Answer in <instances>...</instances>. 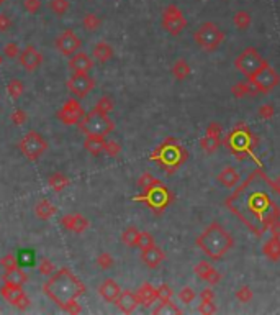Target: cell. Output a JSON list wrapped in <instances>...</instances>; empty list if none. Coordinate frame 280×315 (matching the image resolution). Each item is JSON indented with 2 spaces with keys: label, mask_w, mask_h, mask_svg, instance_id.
<instances>
[{
  "label": "cell",
  "mask_w": 280,
  "mask_h": 315,
  "mask_svg": "<svg viewBox=\"0 0 280 315\" xmlns=\"http://www.w3.org/2000/svg\"><path fill=\"white\" fill-rule=\"evenodd\" d=\"M269 230H270L274 236H280V220H275L274 224L269 227Z\"/></svg>",
  "instance_id": "obj_61"
},
{
  "label": "cell",
  "mask_w": 280,
  "mask_h": 315,
  "mask_svg": "<svg viewBox=\"0 0 280 315\" xmlns=\"http://www.w3.org/2000/svg\"><path fill=\"white\" fill-rule=\"evenodd\" d=\"M4 55L7 56V58H10V59H13V58H18L20 56V48H18V44L17 43H7L5 46H4Z\"/></svg>",
  "instance_id": "obj_52"
},
{
  "label": "cell",
  "mask_w": 280,
  "mask_h": 315,
  "mask_svg": "<svg viewBox=\"0 0 280 315\" xmlns=\"http://www.w3.org/2000/svg\"><path fill=\"white\" fill-rule=\"evenodd\" d=\"M156 184H159V181L154 178L153 174H149V173H145L141 176V178L138 179V186L143 189V190H148V189H151V187H154Z\"/></svg>",
  "instance_id": "obj_44"
},
{
  "label": "cell",
  "mask_w": 280,
  "mask_h": 315,
  "mask_svg": "<svg viewBox=\"0 0 280 315\" xmlns=\"http://www.w3.org/2000/svg\"><path fill=\"white\" fill-rule=\"evenodd\" d=\"M259 115H261L264 120H269L270 117H274V107H272L270 104L262 105L261 110H259Z\"/></svg>",
  "instance_id": "obj_58"
},
{
  "label": "cell",
  "mask_w": 280,
  "mask_h": 315,
  "mask_svg": "<svg viewBox=\"0 0 280 315\" xmlns=\"http://www.w3.org/2000/svg\"><path fill=\"white\" fill-rule=\"evenodd\" d=\"M61 224L64 225V228L71 230V232H74V233H84L89 228V220L79 212H72V213L64 215V217L61 219Z\"/></svg>",
  "instance_id": "obj_18"
},
{
  "label": "cell",
  "mask_w": 280,
  "mask_h": 315,
  "mask_svg": "<svg viewBox=\"0 0 280 315\" xmlns=\"http://www.w3.org/2000/svg\"><path fill=\"white\" fill-rule=\"evenodd\" d=\"M0 266H2L5 271L17 270V268L20 266L18 264V258L15 256V255H12V253H9V255H5L4 258H0Z\"/></svg>",
  "instance_id": "obj_43"
},
{
  "label": "cell",
  "mask_w": 280,
  "mask_h": 315,
  "mask_svg": "<svg viewBox=\"0 0 280 315\" xmlns=\"http://www.w3.org/2000/svg\"><path fill=\"white\" fill-rule=\"evenodd\" d=\"M12 28V20L7 13H0V33L9 32Z\"/></svg>",
  "instance_id": "obj_56"
},
{
  "label": "cell",
  "mask_w": 280,
  "mask_h": 315,
  "mask_svg": "<svg viewBox=\"0 0 280 315\" xmlns=\"http://www.w3.org/2000/svg\"><path fill=\"white\" fill-rule=\"evenodd\" d=\"M97 112H100V113H105V115H108L111 110H113V102H111V99L110 97H102L100 101H98L95 104V109Z\"/></svg>",
  "instance_id": "obj_45"
},
{
  "label": "cell",
  "mask_w": 280,
  "mask_h": 315,
  "mask_svg": "<svg viewBox=\"0 0 280 315\" xmlns=\"http://www.w3.org/2000/svg\"><path fill=\"white\" fill-rule=\"evenodd\" d=\"M84 107L80 105V102L77 99H69V101H66L63 109L58 112V118L63 122L64 125H79L80 120L84 118Z\"/></svg>",
  "instance_id": "obj_12"
},
{
  "label": "cell",
  "mask_w": 280,
  "mask_h": 315,
  "mask_svg": "<svg viewBox=\"0 0 280 315\" xmlns=\"http://www.w3.org/2000/svg\"><path fill=\"white\" fill-rule=\"evenodd\" d=\"M141 259H143V263L149 268V270H156V268L165 259V253L154 245V247H151L148 250H143Z\"/></svg>",
  "instance_id": "obj_20"
},
{
  "label": "cell",
  "mask_w": 280,
  "mask_h": 315,
  "mask_svg": "<svg viewBox=\"0 0 280 315\" xmlns=\"http://www.w3.org/2000/svg\"><path fill=\"white\" fill-rule=\"evenodd\" d=\"M79 128L82 133L86 135H98V136H107L115 130V124L108 118V115L100 113L97 110H92L84 115V118L80 120Z\"/></svg>",
  "instance_id": "obj_8"
},
{
  "label": "cell",
  "mask_w": 280,
  "mask_h": 315,
  "mask_svg": "<svg viewBox=\"0 0 280 315\" xmlns=\"http://www.w3.org/2000/svg\"><path fill=\"white\" fill-rule=\"evenodd\" d=\"M120 293H122V287H120L113 279H105L100 284V287H98V294H100V297L105 299L107 302H115Z\"/></svg>",
  "instance_id": "obj_22"
},
{
  "label": "cell",
  "mask_w": 280,
  "mask_h": 315,
  "mask_svg": "<svg viewBox=\"0 0 280 315\" xmlns=\"http://www.w3.org/2000/svg\"><path fill=\"white\" fill-rule=\"evenodd\" d=\"M216 179L219 184H223L225 187H234L239 182V173L236 167L226 166L221 169V173L216 176Z\"/></svg>",
  "instance_id": "obj_24"
},
{
  "label": "cell",
  "mask_w": 280,
  "mask_h": 315,
  "mask_svg": "<svg viewBox=\"0 0 280 315\" xmlns=\"http://www.w3.org/2000/svg\"><path fill=\"white\" fill-rule=\"evenodd\" d=\"M199 312L200 313H215L216 312V305H215V302H203L202 301V304L199 307Z\"/></svg>",
  "instance_id": "obj_59"
},
{
  "label": "cell",
  "mask_w": 280,
  "mask_h": 315,
  "mask_svg": "<svg viewBox=\"0 0 280 315\" xmlns=\"http://www.w3.org/2000/svg\"><path fill=\"white\" fill-rule=\"evenodd\" d=\"M136 247H138L141 251H143V250H148V248H151V247H154V236L151 235L149 232H139L138 243H136Z\"/></svg>",
  "instance_id": "obj_41"
},
{
  "label": "cell",
  "mask_w": 280,
  "mask_h": 315,
  "mask_svg": "<svg viewBox=\"0 0 280 315\" xmlns=\"http://www.w3.org/2000/svg\"><path fill=\"white\" fill-rule=\"evenodd\" d=\"M105 136H98V135H87L86 141H84V148L90 153V155H100V153L105 150Z\"/></svg>",
  "instance_id": "obj_25"
},
{
  "label": "cell",
  "mask_w": 280,
  "mask_h": 315,
  "mask_svg": "<svg viewBox=\"0 0 280 315\" xmlns=\"http://www.w3.org/2000/svg\"><path fill=\"white\" fill-rule=\"evenodd\" d=\"M43 290L52 302L67 313L82 312L77 299L86 293V286L69 270H59L56 274H52V278L43 286Z\"/></svg>",
  "instance_id": "obj_2"
},
{
  "label": "cell",
  "mask_w": 280,
  "mask_h": 315,
  "mask_svg": "<svg viewBox=\"0 0 280 315\" xmlns=\"http://www.w3.org/2000/svg\"><path fill=\"white\" fill-rule=\"evenodd\" d=\"M35 213L40 220H49L56 213V207L52 205L48 199H41L35 207Z\"/></svg>",
  "instance_id": "obj_29"
},
{
  "label": "cell",
  "mask_w": 280,
  "mask_h": 315,
  "mask_svg": "<svg viewBox=\"0 0 280 315\" xmlns=\"http://www.w3.org/2000/svg\"><path fill=\"white\" fill-rule=\"evenodd\" d=\"M197 247L210 259L218 261L234 247V238L218 222H213V224L207 227L205 232L197 238Z\"/></svg>",
  "instance_id": "obj_3"
},
{
  "label": "cell",
  "mask_w": 280,
  "mask_h": 315,
  "mask_svg": "<svg viewBox=\"0 0 280 315\" xmlns=\"http://www.w3.org/2000/svg\"><path fill=\"white\" fill-rule=\"evenodd\" d=\"M2 279L5 284H12V286H23L25 282H28V274L18 266L17 270L13 271H5L2 276Z\"/></svg>",
  "instance_id": "obj_26"
},
{
  "label": "cell",
  "mask_w": 280,
  "mask_h": 315,
  "mask_svg": "<svg viewBox=\"0 0 280 315\" xmlns=\"http://www.w3.org/2000/svg\"><path fill=\"white\" fill-rule=\"evenodd\" d=\"M264 255L270 261H280V236H272L264 243Z\"/></svg>",
  "instance_id": "obj_27"
},
{
  "label": "cell",
  "mask_w": 280,
  "mask_h": 315,
  "mask_svg": "<svg viewBox=\"0 0 280 315\" xmlns=\"http://www.w3.org/2000/svg\"><path fill=\"white\" fill-rule=\"evenodd\" d=\"M2 61H4V59H2V55H0V66H2Z\"/></svg>",
  "instance_id": "obj_63"
},
{
  "label": "cell",
  "mask_w": 280,
  "mask_h": 315,
  "mask_svg": "<svg viewBox=\"0 0 280 315\" xmlns=\"http://www.w3.org/2000/svg\"><path fill=\"white\" fill-rule=\"evenodd\" d=\"M94 87H95V82L89 76V72H74L69 78V81H67V89L72 92L74 97H79V99L87 97Z\"/></svg>",
  "instance_id": "obj_14"
},
{
  "label": "cell",
  "mask_w": 280,
  "mask_h": 315,
  "mask_svg": "<svg viewBox=\"0 0 280 315\" xmlns=\"http://www.w3.org/2000/svg\"><path fill=\"white\" fill-rule=\"evenodd\" d=\"M69 67L74 72H89L94 67V61L89 58L87 53H74L69 59Z\"/></svg>",
  "instance_id": "obj_21"
},
{
  "label": "cell",
  "mask_w": 280,
  "mask_h": 315,
  "mask_svg": "<svg viewBox=\"0 0 280 315\" xmlns=\"http://www.w3.org/2000/svg\"><path fill=\"white\" fill-rule=\"evenodd\" d=\"M211 266L210 263H207V261H200V263H197L195 268H193V273L199 276L200 279H205V276L211 271Z\"/></svg>",
  "instance_id": "obj_47"
},
{
  "label": "cell",
  "mask_w": 280,
  "mask_h": 315,
  "mask_svg": "<svg viewBox=\"0 0 280 315\" xmlns=\"http://www.w3.org/2000/svg\"><path fill=\"white\" fill-rule=\"evenodd\" d=\"M82 27H84V30H87V32H97V30L102 27V18L92 12L86 13L84 18H82Z\"/></svg>",
  "instance_id": "obj_33"
},
{
  "label": "cell",
  "mask_w": 280,
  "mask_h": 315,
  "mask_svg": "<svg viewBox=\"0 0 280 315\" xmlns=\"http://www.w3.org/2000/svg\"><path fill=\"white\" fill-rule=\"evenodd\" d=\"M225 144L231 155H234L238 159H246L247 156L253 155L254 147V138L251 130L243 124H238L226 136Z\"/></svg>",
  "instance_id": "obj_5"
},
{
  "label": "cell",
  "mask_w": 280,
  "mask_h": 315,
  "mask_svg": "<svg viewBox=\"0 0 280 315\" xmlns=\"http://www.w3.org/2000/svg\"><path fill=\"white\" fill-rule=\"evenodd\" d=\"M136 296H138L139 305H145V307L153 305L156 302V299H157L156 287L153 286V284H149V282L141 284L139 289H138V293H136Z\"/></svg>",
  "instance_id": "obj_23"
},
{
  "label": "cell",
  "mask_w": 280,
  "mask_h": 315,
  "mask_svg": "<svg viewBox=\"0 0 280 315\" xmlns=\"http://www.w3.org/2000/svg\"><path fill=\"white\" fill-rule=\"evenodd\" d=\"M253 297H254L253 290H251V287H247V286H243V287H239L236 290V299H238L239 302H243V304L251 302Z\"/></svg>",
  "instance_id": "obj_46"
},
{
  "label": "cell",
  "mask_w": 280,
  "mask_h": 315,
  "mask_svg": "<svg viewBox=\"0 0 280 315\" xmlns=\"http://www.w3.org/2000/svg\"><path fill=\"white\" fill-rule=\"evenodd\" d=\"M154 315H167V313H182V310L179 309L176 304H172V301H165V302H161L156 309L153 310Z\"/></svg>",
  "instance_id": "obj_39"
},
{
  "label": "cell",
  "mask_w": 280,
  "mask_h": 315,
  "mask_svg": "<svg viewBox=\"0 0 280 315\" xmlns=\"http://www.w3.org/2000/svg\"><path fill=\"white\" fill-rule=\"evenodd\" d=\"M105 153H107L108 156H118L120 155V151H122V147H120V143L118 141H115V140H110V141H107L105 143V150H103Z\"/></svg>",
  "instance_id": "obj_51"
},
{
  "label": "cell",
  "mask_w": 280,
  "mask_h": 315,
  "mask_svg": "<svg viewBox=\"0 0 280 315\" xmlns=\"http://www.w3.org/2000/svg\"><path fill=\"white\" fill-rule=\"evenodd\" d=\"M115 304L123 313H133L136 309H138L139 301H138L136 293H131V290H122L120 296L117 297Z\"/></svg>",
  "instance_id": "obj_19"
},
{
  "label": "cell",
  "mask_w": 280,
  "mask_h": 315,
  "mask_svg": "<svg viewBox=\"0 0 280 315\" xmlns=\"http://www.w3.org/2000/svg\"><path fill=\"white\" fill-rule=\"evenodd\" d=\"M195 297H197L195 290H193L192 287H188V286H187V287H182V289H180V293H179V299H180V301H182L184 304L193 302Z\"/></svg>",
  "instance_id": "obj_48"
},
{
  "label": "cell",
  "mask_w": 280,
  "mask_h": 315,
  "mask_svg": "<svg viewBox=\"0 0 280 315\" xmlns=\"http://www.w3.org/2000/svg\"><path fill=\"white\" fill-rule=\"evenodd\" d=\"M275 182H277V186L280 187V176H278V178H277V181H275Z\"/></svg>",
  "instance_id": "obj_62"
},
{
  "label": "cell",
  "mask_w": 280,
  "mask_h": 315,
  "mask_svg": "<svg viewBox=\"0 0 280 315\" xmlns=\"http://www.w3.org/2000/svg\"><path fill=\"white\" fill-rule=\"evenodd\" d=\"M23 9L30 15H35L41 9V0H23Z\"/></svg>",
  "instance_id": "obj_53"
},
{
  "label": "cell",
  "mask_w": 280,
  "mask_h": 315,
  "mask_svg": "<svg viewBox=\"0 0 280 315\" xmlns=\"http://www.w3.org/2000/svg\"><path fill=\"white\" fill-rule=\"evenodd\" d=\"M269 63L262 58V55L256 48H246L234 59V67L238 69L247 81H253L264 67H267Z\"/></svg>",
  "instance_id": "obj_6"
},
{
  "label": "cell",
  "mask_w": 280,
  "mask_h": 315,
  "mask_svg": "<svg viewBox=\"0 0 280 315\" xmlns=\"http://www.w3.org/2000/svg\"><path fill=\"white\" fill-rule=\"evenodd\" d=\"M221 133H223L221 125L216 124V122H211V124L208 125V128H207V133H205V135H211V136L219 138V136H221Z\"/></svg>",
  "instance_id": "obj_57"
},
{
  "label": "cell",
  "mask_w": 280,
  "mask_h": 315,
  "mask_svg": "<svg viewBox=\"0 0 280 315\" xmlns=\"http://www.w3.org/2000/svg\"><path fill=\"white\" fill-rule=\"evenodd\" d=\"M48 184H49L51 190H54V192H63L67 186H69V179H67L63 173H54V174H52L51 178H49Z\"/></svg>",
  "instance_id": "obj_32"
},
{
  "label": "cell",
  "mask_w": 280,
  "mask_h": 315,
  "mask_svg": "<svg viewBox=\"0 0 280 315\" xmlns=\"http://www.w3.org/2000/svg\"><path fill=\"white\" fill-rule=\"evenodd\" d=\"M23 90H25V86L20 79H10V82L7 84V94H9V97L13 99V101L20 99L21 94H23Z\"/></svg>",
  "instance_id": "obj_34"
},
{
  "label": "cell",
  "mask_w": 280,
  "mask_h": 315,
  "mask_svg": "<svg viewBox=\"0 0 280 315\" xmlns=\"http://www.w3.org/2000/svg\"><path fill=\"white\" fill-rule=\"evenodd\" d=\"M25 263H28V264L33 263V251H30V250H21V251H20L18 264L23 266Z\"/></svg>",
  "instance_id": "obj_55"
},
{
  "label": "cell",
  "mask_w": 280,
  "mask_h": 315,
  "mask_svg": "<svg viewBox=\"0 0 280 315\" xmlns=\"http://www.w3.org/2000/svg\"><path fill=\"white\" fill-rule=\"evenodd\" d=\"M18 147H20L21 155L26 156V159L36 161L44 151L48 150V143H46V140H44V138L40 133L35 132V130H32V132H28L23 138H21V141H20Z\"/></svg>",
  "instance_id": "obj_9"
},
{
  "label": "cell",
  "mask_w": 280,
  "mask_h": 315,
  "mask_svg": "<svg viewBox=\"0 0 280 315\" xmlns=\"http://www.w3.org/2000/svg\"><path fill=\"white\" fill-rule=\"evenodd\" d=\"M219 143H221V141H219V138L211 136V135H205L200 140V148L205 153H208V155H211V153H215L218 150Z\"/></svg>",
  "instance_id": "obj_35"
},
{
  "label": "cell",
  "mask_w": 280,
  "mask_h": 315,
  "mask_svg": "<svg viewBox=\"0 0 280 315\" xmlns=\"http://www.w3.org/2000/svg\"><path fill=\"white\" fill-rule=\"evenodd\" d=\"M233 23H234V27H236L238 30H241V32H244V30H247L249 27H251L253 17H251V13H249V12H246V10H239V12L234 13Z\"/></svg>",
  "instance_id": "obj_31"
},
{
  "label": "cell",
  "mask_w": 280,
  "mask_h": 315,
  "mask_svg": "<svg viewBox=\"0 0 280 315\" xmlns=\"http://www.w3.org/2000/svg\"><path fill=\"white\" fill-rule=\"evenodd\" d=\"M97 264L100 270H110V268H113V264H115V259H113V256L110 255L108 251H103L100 253V255L97 256Z\"/></svg>",
  "instance_id": "obj_42"
},
{
  "label": "cell",
  "mask_w": 280,
  "mask_h": 315,
  "mask_svg": "<svg viewBox=\"0 0 280 315\" xmlns=\"http://www.w3.org/2000/svg\"><path fill=\"white\" fill-rule=\"evenodd\" d=\"M7 2V0H0V5H2V4H5Z\"/></svg>",
  "instance_id": "obj_64"
},
{
  "label": "cell",
  "mask_w": 280,
  "mask_h": 315,
  "mask_svg": "<svg viewBox=\"0 0 280 315\" xmlns=\"http://www.w3.org/2000/svg\"><path fill=\"white\" fill-rule=\"evenodd\" d=\"M92 55L97 61H100V63H108V61L113 58V48L107 41H100L94 46Z\"/></svg>",
  "instance_id": "obj_28"
},
{
  "label": "cell",
  "mask_w": 280,
  "mask_h": 315,
  "mask_svg": "<svg viewBox=\"0 0 280 315\" xmlns=\"http://www.w3.org/2000/svg\"><path fill=\"white\" fill-rule=\"evenodd\" d=\"M138 199H141L143 202H146L153 210H156V212H162V210L165 209V207H167V205L171 204V201H172V194L162 186L161 182H159V184H156L154 187H151V189L145 190V194H143L141 197H138Z\"/></svg>",
  "instance_id": "obj_11"
},
{
  "label": "cell",
  "mask_w": 280,
  "mask_h": 315,
  "mask_svg": "<svg viewBox=\"0 0 280 315\" xmlns=\"http://www.w3.org/2000/svg\"><path fill=\"white\" fill-rule=\"evenodd\" d=\"M256 87V90L259 92V94H267L272 89H275L278 84H280V76L278 72L275 71L274 67H264L262 71L256 76L253 81H249Z\"/></svg>",
  "instance_id": "obj_13"
},
{
  "label": "cell",
  "mask_w": 280,
  "mask_h": 315,
  "mask_svg": "<svg viewBox=\"0 0 280 315\" xmlns=\"http://www.w3.org/2000/svg\"><path fill=\"white\" fill-rule=\"evenodd\" d=\"M20 64L21 67H25L26 71H35V69H38L41 66L43 63V56H41V53L38 51L35 46H26V48L23 51H20Z\"/></svg>",
  "instance_id": "obj_17"
},
{
  "label": "cell",
  "mask_w": 280,
  "mask_h": 315,
  "mask_svg": "<svg viewBox=\"0 0 280 315\" xmlns=\"http://www.w3.org/2000/svg\"><path fill=\"white\" fill-rule=\"evenodd\" d=\"M193 40L203 51L213 53L223 44L225 33L221 32V28H219L216 23L205 21L197 28V32L193 33Z\"/></svg>",
  "instance_id": "obj_7"
},
{
  "label": "cell",
  "mask_w": 280,
  "mask_h": 315,
  "mask_svg": "<svg viewBox=\"0 0 280 315\" xmlns=\"http://www.w3.org/2000/svg\"><path fill=\"white\" fill-rule=\"evenodd\" d=\"M71 9L69 0H49V10L56 13L58 17H63Z\"/></svg>",
  "instance_id": "obj_38"
},
{
  "label": "cell",
  "mask_w": 280,
  "mask_h": 315,
  "mask_svg": "<svg viewBox=\"0 0 280 315\" xmlns=\"http://www.w3.org/2000/svg\"><path fill=\"white\" fill-rule=\"evenodd\" d=\"M226 207L257 236H262L280 220V187L262 169L249 178L226 199Z\"/></svg>",
  "instance_id": "obj_1"
},
{
  "label": "cell",
  "mask_w": 280,
  "mask_h": 315,
  "mask_svg": "<svg viewBox=\"0 0 280 315\" xmlns=\"http://www.w3.org/2000/svg\"><path fill=\"white\" fill-rule=\"evenodd\" d=\"M256 87L253 86L249 81H244V82H239L236 86L233 87V94L234 97H244V95H253L256 94Z\"/></svg>",
  "instance_id": "obj_37"
},
{
  "label": "cell",
  "mask_w": 280,
  "mask_h": 315,
  "mask_svg": "<svg viewBox=\"0 0 280 315\" xmlns=\"http://www.w3.org/2000/svg\"><path fill=\"white\" fill-rule=\"evenodd\" d=\"M80 44H82L80 38L75 35L72 30H66V32H63L56 40V48L64 56H72L74 53H77Z\"/></svg>",
  "instance_id": "obj_16"
},
{
  "label": "cell",
  "mask_w": 280,
  "mask_h": 315,
  "mask_svg": "<svg viewBox=\"0 0 280 315\" xmlns=\"http://www.w3.org/2000/svg\"><path fill=\"white\" fill-rule=\"evenodd\" d=\"M205 282H208L210 286H215V284H218L219 281H221V274H219L215 268H211V271L205 276V279H203Z\"/></svg>",
  "instance_id": "obj_54"
},
{
  "label": "cell",
  "mask_w": 280,
  "mask_h": 315,
  "mask_svg": "<svg viewBox=\"0 0 280 315\" xmlns=\"http://www.w3.org/2000/svg\"><path fill=\"white\" fill-rule=\"evenodd\" d=\"M10 118H12V122H13V125L20 127V125H23L25 122L28 120V115H26V112H25V110H21V109H15V110H13V113L10 115Z\"/></svg>",
  "instance_id": "obj_50"
},
{
  "label": "cell",
  "mask_w": 280,
  "mask_h": 315,
  "mask_svg": "<svg viewBox=\"0 0 280 315\" xmlns=\"http://www.w3.org/2000/svg\"><path fill=\"white\" fill-rule=\"evenodd\" d=\"M187 27V20L177 5H167L162 12V28L172 36H179Z\"/></svg>",
  "instance_id": "obj_10"
},
{
  "label": "cell",
  "mask_w": 280,
  "mask_h": 315,
  "mask_svg": "<svg viewBox=\"0 0 280 315\" xmlns=\"http://www.w3.org/2000/svg\"><path fill=\"white\" fill-rule=\"evenodd\" d=\"M138 236H139V230L136 227H128L123 235H122V241L126 245V247L134 248L136 243H138Z\"/></svg>",
  "instance_id": "obj_36"
},
{
  "label": "cell",
  "mask_w": 280,
  "mask_h": 315,
  "mask_svg": "<svg viewBox=\"0 0 280 315\" xmlns=\"http://www.w3.org/2000/svg\"><path fill=\"white\" fill-rule=\"evenodd\" d=\"M200 299L203 302H215V293L211 290L210 287L208 289H203L202 294H200Z\"/></svg>",
  "instance_id": "obj_60"
},
{
  "label": "cell",
  "mask_w": 280,
  "mask_h": 315,
  "mask_svg": "<svg viewBox=\"0 0 280 315\" xmlns=\"http://www.w3.org/2000/svg\"><path fill=\"white\" fill-rule=\"evenodd\" d=\"M151 159L156 161L162 169H165L167 174H172L185 163L187 151L177 140L169 138V140H165L161 147L151 155Z\"/></svg>",
  "instance_id": "obj_4"
},
{
  "label": "cell",
  "mask_w": 280,
  "mask_h": 315,
  "mask_svg": "<svg viewBox=\"0 0 280 315\" xmlns=\"http://www.w3.org/2000/svg\"><path fill=\"white\" fill-rule=\"evenodd\" d=\"M190 72H192V67L185 59H179L172 66V76L177 81H185L188 76H190Z\"/></svg>",
  "instance_id": "obj_30"
},
{
  "label": "cell",
  "mask_w": 280,
  "mask_h": 315,
  "mask_svg": "<svg viewBox=\"0 0 280 315\" xmlns=\"http://www.w3.org/2000/svg\"><path fill=\"white\" fill-rule=\"evenodd\" d=\"M156 296L159 302H165V301H172L174 290L169 284H161V286L156 287Z\"/></svg>",
  "instance_id": "obj_40"
},
{
  "label": "cell",
  "mask_w": 280,
  "mask_h": 315,
  "mask_svg": "<svg viewBox=\"0 0 280 315\" xmlns=\"http://www.w3.org/2000/svg\"><path fill=\"white\" fill-rule=\"evenodd\" d=\"M0 294L4 296V299L9 304H12L13 307H17L18 310H25L30 305V299L28 296L23 293L21 286H12V284H5L0 287Z\"/></svg>",
  "instance_id": "obj_15"
},
{
  "label": "cell",
  "mask_w": 280,
  "mask_h": 315,
  "mask_svg": "<svg viewBox=\"0 0 280 315\" xmlns=\"http://www.w3.org/2000/svg\"><path fill=\"white\" fill-rule=\"evenodd\" d=\"M38 270H40L43 276H52L54 274V264H52L48 258H43L40 261V264H38Z\"/></svg>",
  "instance_id": "obj_49"
}]
</instances>
